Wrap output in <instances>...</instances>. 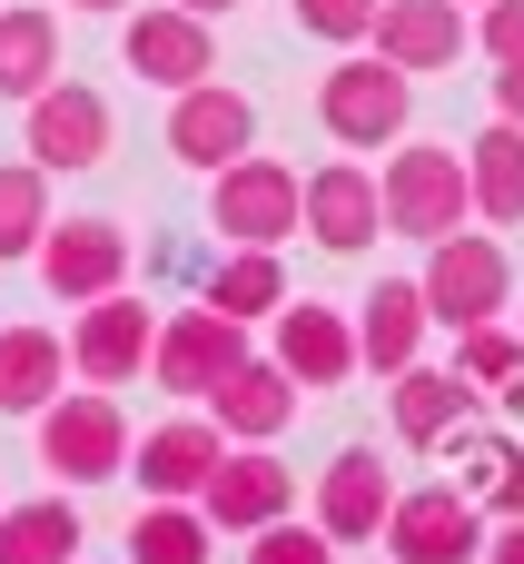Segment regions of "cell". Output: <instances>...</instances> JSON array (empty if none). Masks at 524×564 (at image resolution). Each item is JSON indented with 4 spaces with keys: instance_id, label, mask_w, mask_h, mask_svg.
I'll use <instances>...</instances> for the list:
<instances>
[{
    "instance_id": "14",
    "label": "cell",
    "mask_w": 524,
    "mask_h": 564,
    "mask_svg": "<svg viewBox=\"0 0 524 564\" xmlns=\"http://www.w3.org/2000/svg\"><path fill=\"white\" fill-rule=\"evenodd\" d=\"M446 486L485 516V525H524V446L505 436V426H456L446 436Z\"/></svg>"
},
{
    "instance_id": "27",
    "label": "cell",
    "mask_w": 524,
    "mask_h": 564,
    "mask_svg": "<svg viewBox=\"0 0 524 564\" xmlns=\"http://www.w3.org/2000/svg\"><path fill=\"white\" fill-rule=\"evenodd\" d=\"M79 506L69 496H30V506H0V564H79Z\"/></svg>"
},
{
    "instance_id": "40",
    "label": "cell",
    "mask_w": 524,
    "mask_h": 564,
    "mask_svg": "<svg viewBox=\"0 0 524 564\" xmlns=\"http://www.w3.org/2000/svg\"><path fill=\"white\" fill-rule=\"evenodd\" d=\"M0 506H10V496H0Z\"/></svg>"
},
{
    "instance_id": "36",
    "label": "cell",
    "mask_w": 524,
    "mask_h": 564,
    "mask_svg": "<svg viewBox=\"0 0 524 564\" xmlns=\"http://www.w3.org/2000/svg\"><path fill=\"white\" fill-rule=\"evenodd\" d=\"M476 564H524V525H505V535H485V555Z\"/></svg>"
},
{
    "instance_id": "31",
    "label": "cell",
    "mask_w": 524,
    "mask_h": 564,
    "mask_svg": "<svg viewBox=\"0 0 524 564\" xmlns=\"http://www.w3.org/2000/svg\"><path fill=\"white\" fill-rule=\"evenodd\" d=\"M287 10H297V30L327 40V50H367V30H376V0H287Z\"/></svg>"
},
{
    "instance_id": "13",
    "label": "cell",
    "mask_w": 524,
    "mask_h": 564,
    "mask_svg": "<svg viewBox=\"0 0 524 564\" xmlns=\"http://www.w3.org/2000/svg\"><path fill=\"white\" fill-rule=\"evenodd\" d=\"M297 397H307V387H297L277 357H258V347H248V357H238V367H228V377H218L198 406H208V426H218L228 446H268V436H287Z\"/></svg>"
},
{
    "instance_id": "28",
    "label": "cell",
    "mask_w": 524,
    "mask_h": 564,
    "mask_svg": "<svg viewBox=\"0 0 524 564\" xmlns=\"http://www.w3.org/2000/svg\"><path fill=\"white\" fill-rule=\"evenodd\" d=\"M218 525L198 516V496H149L139 506V525H129V564H208Z\"/></svg>"
},
{
    "instance_id": "35",
    "label": "cell",
    "mask_w": 524,
    "mask_h": 564,
    "mask_svg": "<svg viewBox=\"0 0 524 564\" xmlns=\"http://www.w3.org/2000/svg\"><path fill=\"white\" fill-rule=\"evenodd\" d=\"M495 119L524 129V59H495Z\"/></svg>"
},
{
    "instance_id": "12",
    "label": "cell",
    "mask_w": 524,
    "mask_h": 564,
    "mask_svg": "<svg viewBox=\"0 0 524 564\" xmlns=\"http://www.w3.org/2000/svg\"><path fill=\"white\" fill-rule=\"evenodd\" d=\"M327 258H367L376 228H386V198H376V169L367 159H327L307 169V218H297Z\"/></svg>"
},
{
    "instance_id": "5",
    "label": "cell",
    "mask_w": 524,
    "mask_h": 564,
    "mask_svg": "<svg viewBox=\"0 0 524 564\" xmlns=\"http://www.w3.org/2000/svg\"><path fill=\"white\" fill-rule=\"evenodd\" d=\"M208 218H218V238H228V248H287V238H297V218H307V178L248 149V159H228V169H218Z\"/></svg>"
},
{
    "instance_id": "3",
    "label": "cell",
    "mask_w": 524,
    "mask_h": 564,
    "mask_svg": "<svg viewBox=\"0 0 524 564\" xmlns=\"http://www.w3.org/2000/svg\"><path fill=\"white\" fill-rule=\"evenodd\" d=\"M317 119H327V139H347V159H367V149H386V139H406V119H416V69H396V59H337L327 69V89H317Z\"/></svg>"
},
{
    "instance_id": "37",
    "label": "cell",
    "mask_w": 524,
    "mask_h": 564,
    "mask_svg": "<svg viewBox=\"0 0 524 564\" xmlns=\"http://www.w3.org/2000/svg\"><path fill=\"white\" fill-rule=\"evenodd\" d=\"M69 10H89V20H129L139 0H69Z\"/></svg>"
},
{
    "instance_id": "24",
    "label": "cell",
    "mask_w": 524,
    "mask_h": 564,
    "mask_svg": "<svg viewBox=\"0 0 524 564\" xmlns=\"http://www.w3.org/2000/svg\"><path fill=\"white\" fill-rule=\"evenodd\" d=\"M466 188H476V218H485V228H515L524 218V129L515 119H485V129H476Z\"/></svg>"
},
{
    "instance_id": "10",
    "label": "cell",
    "mask_w": 524,
    "mask_h": 564,
    "mask_svg": "<svg viewBox=\"0 0 524 564\" xmlns=\"http://www.w3.org/2000/svg\"><path fill=\"white\" fill-rule=\"evenodd\" d=\"M386 555H396V564H476V555H485V516H476L456 486H396Z\"/></svg>"
},
{
    "instance_id": "11",
    "label": "cell",
    "mask_w": 524,
    "mask_h": 564,
    "mask_svg": "<svg viewBox=\"0 0 524 564\" xmlns=\"http://www.w3.org/2000/svg\"><path fill=\"white\" fill-rule=\"evenodd\" d=\"M248 357V327L238 317H218L208 297L198 307H178V317H159V347H149V377L168 387V397H208L228 367Z\"/></svg>"
},
{
    "instance_id": "32",
    "label": "cell",
    "mask_w": 524,
    "mask_h": 564,
    "mask_svg": "<svg viewBox=\"0 0 524 564\" xmlns=\"http://www.w3.org/2000/svg\"><path fill=\"white\" fill-rule=\"evenodd\" d=\"M248 564H337V535H327V525L277 516V525H258V535H248Z\"/></svg>"
},
{
    "instance_id": "7",
    "label": "cell",
    "mask_w": 524,
    "mask_h": 564,
    "mask_svg": "<svg viewBox=\"0 0 524 564\" xmlns=\"http://www.w3.org/2000/svg\"><path fill=\"white\" fill-rule=\"evenodd\" d=\"M20 139H30V159H40V169L79 178V169H99V159H109V99H99L89 79H50L40 99H20Z\"/></svg>"
},
{
    "instance_id": "30",
    "label": "cell",
    "mask_w": 524,
    "mask_h": 564,
    "mask_svg": "<svg viewBox=\"0 0 524 564\" xmlns=\"http://www.w3.org/2000/svg\"><path fill=\"white\" fill-rule=\"evenodd\" d=\"M40 238H50V169L40 159H10L0 169V268L30 258Z\"/></svg>"
},
{
    "instance_id": "39",
    "label": "cell",
    "mask_w": 524,
    "mask_h": 564,
    "mask_svg": "<svg viewBox=\"0 0 524 564\" xmlns=\"http://www.w3.org/2000/svg\"><path fill=\"white\" fill-rule=\"evenodd\" d=\"M456 10H485V0H456Z\"/></svg>"
},
{
    "instance_id": "19",
    "label": "cell",
    "mask_w": 524,
    "mask_h": 564,
    "mask_svg": "<svg viewBox=\"0 0 524 564\" xmlns=\"http://www.w3.org/2000/svg\"><path fill=\"white\" fill-rule=\"evenodd\" d=\"M426 327H436L426 288H416V278H376L367 307H357V367H367V377H406V367L426 357Z\"/></svg>"
},
{
    "instance_id": "22",
    "label": "cell",
    "mask_w": 524,
    "mask_h": 564,
    "mask_svg": "<svg viewBox=\"0 0 524 564\" xmlns=\"http://www.w3.org/2000/svg\"><path fill=\"white\" fill-rule=\"evenodd\" d=\"M198 297L218 317H238V327H268L287 307V268H277V248H228V258H208V288Z\"/></svg>"
},
{
    "instance_id": "1",
    "label": "cell",
    "mask_w": 524,
    "mask_h": 564,
    "mask_svg": "<svg viewBox=\"0 0 524 564\" xmlns=\"http://www.w3.org/2000/svg\"><path fill=\"white\" fill-rule=\"evenodd\" d=\"M376 198H386V228H396V238H416V248H436V238H456V228L476 218L466 159H456V149H436V139H396V149H386V169H376Z\"/></svg>"
},
{
    "instance_id": "20",
    "label": "cell",
    "mask_w": 524,
    "mask_h": 564,
    "mask_svg": "<svg viewBox=\"0 0 524 564\" xmlns=\"http://www.w3.org/2000/svg\"><path fill=\"white\" fill-rule=\"evenodd\" d=\"M386 516H396V476H386V456H376V446H347V456H327L317 525H327L337 545H376V535H386Z\"/></svg>"
},
{
    "instance_id": "34",
    "label": "cell",
    "mask_w": 524,
    "mask_h": 564,
    "mask_svg": "<svg viewBox=\"0 0 524 564\" xmlns=\"http://www.w3.org/2000/svg\"><path fill=\"white\" fill-rule=\"evenodd\" d=\"M149 268H159V278H188V288H208V258H198L188 238H159V248H149Z\"/></svg>"
},
{
    "instance_id": "18",
    "label": "cell",
    "mask_w": 524,
    "mask_h": 564,
    "mask_svg": "<svg viewBox=\"0 0 524 564\" xmlns=\"http://www.w3.org/2000/svg\"><path fill=\"white\" fill-rule=\"evenodd\" d=\"M119 59H129V79H149V89H188V79H208V59H218V40H208V20L198 10H129V40H119Z\"/></svg>"
},
{
    "instance_id": "25",
    "label": "cell",
    "mask_w": 524,
    "mask_h": 564,
    "mask_svg": "<svg viewBox=\"0 0 524 564\" xmlns=\"http://www.w3.org/2000/svg\"><path fill=\"white\" fill-rule=\"evenodd\" d=\"M59 367H69L59 327H0V416H40L59 397Z\"/></svg>"
},
{
    "instance_id": "8",
    "label": "cell",
    "mask_w": 524,
    "mask_h": 564,
    "mask_svg": "<svg viewBox=\"0 0 524 564\" xmlns=\"http://www.w3.org/2000/svg\"><path fill=\"white\" fill-rule=\"evenodd\" d=\"M258 149V109H248V89H228V79H188V89H168V159L178 169H228V159H248Z\"/></svg>"
},
{
    "instance_id": "6",
    "label": "cell",
    "mask_w": 524,
    "mask_h": 564,
    "mask_svg": "<svg viewBox=\"0 0 524 564\" xmlns=\"http://www.w3.org/2000/svg\"><path fill=\"white\" fill-rule=\"evenodd\" d=\"M149 347H159V307L129 297V288H109V297H89L69 317V377H89V387L149 377Z\"/></svg>"
},
{
    "instance_id": "29",
    "label": "cell",
    "mask_w": 524,
    "mask_h": 564,
    "mask_svg": "<svg viewBox=\"0 0 524 564\" xmlns=\"http://www.w3.org/2000/svg\"><path fill=\"white\" fill-rule=\"evenodd\" d=\"M59 79V20L50 10H0V99H40Z\"/></svg>"
},
{
    "instance_id": "21",
    "label": "cell",
    "mask_w": 524,
    "mask_h": 564,
    "mask_svg": "<svg viewBox=\"0 0 524 564\" xmlns=\"http://www.w3.org/2000/svg\"><path fill=\"white\" fill-rule=\"evenodd\" d=\"M129 456H139V496H198V486L218 476L228 436H218L208 416H168V426H149Z\"/></svg>"
},
{
    "instance_id": "2",
    "label": "cell",
    "mask_w": 524,
    "mask_h": 564,
    "mask_svg": "<svg viewBox=\"0 0 524 564\" xmlns=\"http://www.w3.org/2000/svg\"><path fill=\"white\" fill-rule=\"evenodd\" d=\"M30 426H40V466H50V486H109V476L129 466V416H119V387L50 397Z\"/></svg>"
},
{
    "instance_id": "26",
    "label": "cell",
    "mask_w": 524,
    "mask_h": 564,
    "mask_svg": "<svg viewBox=\"0 0 524 564\" xmlns=\"http://www.w3.org/2000/svg\"><path fill=\"white\" fill-rule=\"evenodd\" d=\"M456 377L476 387V406H524V327H505V317L456 327Z\"/></svg>"
},
{
    "instance_id": "33",
    "label": "cell",
    "mask_w": 524,
    "mask_h": 564,
    "mask_svg": "<svg viewBox=\"0 0 524 564\" xmlns=\"http://www.w3.org/2000/svg\"><path fill=\"white\" fill-rule=\"evenodd\" d=\"M476 50L485 59H524V0H485L476 10Z\"/></svg>"
},
{
    "instance_id": "38",
    "label": "cell",
    "mask_w": 524,
    "mask_h": 564,
    "mask_svg": "<svg viewBox=\"0 0 524 564\" xmlns=\"http://www.w3.org/2000/svg\"><path fill=\"white\" fill-rule=\"evenodd\" d=\"M178 10H198V20H228V10H238V0H178Z\"/></svg>"
},
{
    "instance_id": "4",
    "label": "cell",
    "mask_w": 524,
    "mask_h": 564,
    "mask_svg": "<svg viewBox=\"0 0 524 564\" xmlns=\"http://www.w3.org/2000/svg\"><path fill=\"white\" fill-rule=\"evenodd\" d=\"M426 307H436V327H485V317H505V297H515V258H505V238L495 228H456V238H436L426 248Z\"/></svg>"
},
{
    "instance_id": "17",
    "label": "cell",
    "mask_w": 524,
    "mask_h": 564,
    "mask_svg": "<svg viewBox=\"0 0 524 564\" xmlns=\"http://www.w3.org/2000/svg\"><path fill=\"white\" fill-rule=\"evenodd\" d=\"M367 50L396 59V69H456L476 50V10H456V0H376Z\"/></svg>"
},
{
    "instance_id": "15",
    "label": "cell",
    "mask_w": 524,
    "mask_h": 564,
    "mask_svg": "<svg viewBox=\"0 0 524 564\" xmlns=\"http://www.w3.org/2000/svg\"><path fill=\"white\" fill-rule=\"evenodd\" d=\"M268 357L297 377V387H347L357 377V317H337L327 297H287L268 317Z\"/></svg>"
},
{
    "instance_id": "9",
    "label": "cell",
    "mask_w": 524,
    "mask_h": 564,
    "mask_svg": "<svg viewBox=\"0 0 524 564\" xmlns=\"http://www.w3.org/2000/svg\"><path fill=\"white\" fill-rule=\"evenodd\" d=\"M30 268H40L50 297L89 307V297L129 288V228H119V218H50V238L30 248Z\"/></svg>"
},
{
    "instance_id": "16",
    "label": "cell",
    "mask_w": 524,
    "mask_h": 564,
    "mask_svg": "<svg viewBox=\"0 0 524 564\" xmlns=\"http://www.w3.org/2000/svg\"><path fill=\"white\" fill-rule=\"evenodd\" d=\"M287 506H297V476H287L268 446H228L218 476L198 486V516H208L218 535H258V525H277Z\"/></svg>"
},
{
    "instance_id": "23",
    "label": "cell",
    "mask_w": 524,
    "mask_h": 564,
    "mask_svg": "<svg viewBox=\"0 0 524 564\" xmlns=\"http://www.w3.org/2000/svg\"><path fill=\"white\" fill-rule=\"evenodd\" d=\"M466 416H476V387H466L456 367H426V357H416V367L396 377V436H406V446H446Z\"/></svg>"
}]
</instances>
